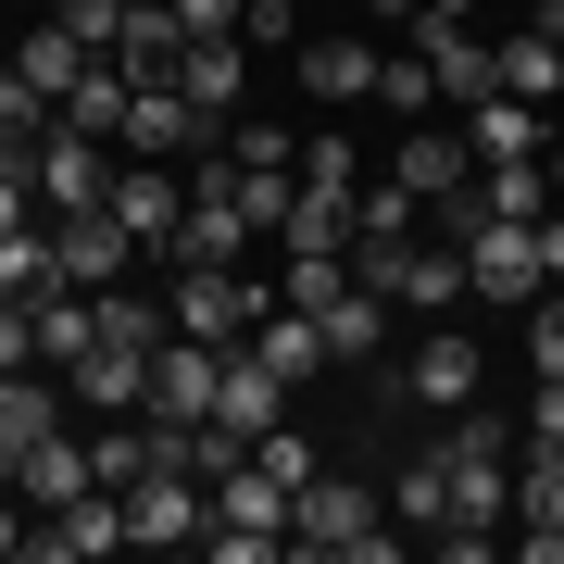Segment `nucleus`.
Masks as SVG:
<instances>
[{
    "instance_id": "nucleus-23",
    "label": "nucleus",
    "mask_w": 564,
    "mask_h": 564,
    "mask_svg": "<svg viewBox=\"0 0 564 564\" xmlns=\"http://www.w3.org/2000/svg\"><path fill=\"white\" fill-rule=\"evenodd\" d=\"M502 88H514V101H540V113L564 101V39H552V25H540V13H527V25H514V39H502Z\"/></svg>"
},
{
    "instance_id": "nucleus-35",
    "label": "nucleus",
    "mask_w": 564,
    "mask_h": 564,
    "mask_svg": "<svg viewBox=\"0 0 564 564\" xmlns=\"http://www.w3.org/2000/svg\"><path fill=\"white\" fill-rule=\"evenodd\" d=\"M163 13H176V25H188V39H202V25H239V13H251V0H163Z\"/></svg>"
},
{
    "instance_id": "nucleus-3",
    "label": "nucleus",
    "mask_w": 564,
    "mask_h": 564,
    "mask_svg": "<svg viewBox=\"0 0 564 564\" xmlns=\"http://www.w3.org/2000/svg\"><path fill=\"white\" fill-rule=\"evenodd\" d=\"M202 527H214V489L188 477V464H151V477L126 489V540L139 552H202Z\"/></svg>"
},
{
    "instance_id": "nucleus-31",
    "label": "nucleus",
    "mask_w": 564,
    "mask_h": 564,
    "mask_svg": "<svg viewBox=\"0 0 564 564\" xmlns=\"http://www.w3.org/2000/svg\"><path fill=\"white\" fill-rule=\"evenodd\" d=\"M527 364H540V377H564V289H540V302H527Z\"/></svg>"
},
{
    "instance_id": "nucleus-4",
    "label": "nucleus",
    "mask_w": 564,
    "mask_h": 564,
    "mask_svg": "<svg viewBox=\"0 0 564 564\" xmlns=\"http://www.w3.org/2000/svg\"><path fill=\"white\" fill-rule=\"evenodd\" d=\"M414 51L440 76V101H464V113L502 88V39H477V13H414Z\"/></svg>"
},
{
    "instance_id": "nucleus-33",
    "label": "nucleus",
    "mask_w": 564,
    "mask_h": 564,
    "mask_svg": "<svg viewBox=\"0 0 564 564\" xmlns=\"http://www.w3.org/2000/svg\"><path fill=\"white\" fill-rule=\"evenodd\" d=\"M302 176H326V188H364V163H351V139H302Z\"/></svg>"
},
{
    "instance_id": "nucleus-8",
    "label": "nucleus",
    "mask_w": 564,
    "mask_h": 564,
    "mask_svg": "<svg viewBox=\"0 0 564 564\" xmlns=\"http://www.w3.org/2000/svg\"><path fill=\"white\" fill-rule=\"evenodd\" d=\"M39 202H51V214L113 202V163H101V139H88V126H63V113H51V139H39Z\"/></svg>"
},
{
    "instance_id": "nucleus-24",
    "label": "nucleus",
    "mask_w": 564,
    "mask_h": 564,
    "mask_svg": "<svg viewBox=\"0 0 564 564\" xmlns=\"http://www.w3.org/2000/svg\"><path fill=\"white\" fill-rule=\"evenodd\" d=\"M389 514H402L414 540H440V527H452V477H440V452H414L402 477H389Z\"/></svg>"
},
{
    "instance_id": "nucleus-6",
    "label": "nucleus",
    "mask_w": 564,
    "mask_h": 564,
    "mask_svg": "<svg viewBox=\"0 0 564 564\" xmlns=\"http://www.w3.org/2000/svg\"><path fill=\"white\" fill-rule=\"evenodd\" d=\"M477 377H489V351L464 339V326H426L414 364H402V402H414V414H464V402H477Z\"/></svg>"
},
{
    "instance_id": "nucleus-1",
    "label": "nucleus",
    "mask_w": 564,
    "mask_h": 564,
    "mask_svg": "<svg viewBox=\"0 0 564 564\" xmlns=\"http://www.w3.org/2000/svg\"><path fill=\"white\" fill-rule=\"evenodd\" d=\"M289 552H326V564H389V552H402V527L377 514V489L314 477L302 502H289Z\"/></svg>"
},
{
    "instance_id": "nucleus-39",
    "label": "nucleus",
    "mask_w": 564,
    "mask_h": 564,
    "mask_svg": "<svg viewBox=\"0 0 564 564\" xmlns=\"http://www.w3.org/2000/svg\"><path fill=\"white\" fill-rule=\"evenodd\" d=\"M552 202H564V139H552Z\"/></svg>"
},
{
    "instance_id": "nucleus-7",
    "label": "nucleus",
    "mask_w": 564,
    "mask_h": 564,
    "mask_svg": "<svg viewBox=\"0 0 564 564\" xmlns=\"http://www.w3.org/2000/svg\"><path fill=\"white\" fill-rule=\"evenodd\" d=\"M389 176H402L426 214L477 202V151H464V126H402V163H389Z\"/></svg>"
},
{
    "instance_id": "nucleus-26",
    "label": "nucleus",
    "mask_w": 564,
    "mask_h": 564,
    "mask_svg": "<svg viewBox=\"0 0 564 564\" xmlns=\"http://www.w3.org/2000/svg\"><path fill=\"white\" fill-rule=\"evenodd\" d=\"M151 464H163V452H151V414H126V426H101V440H88V477H101V489H139Z\"/></svg>"
},
{
    "instance_id": "nucleus-16",
    "label": "nucleus",
    "mask_w": 564,
    "mask_h": 564,
    "mask_svg": "<svg viewBox=\"0 0 564 564\" xmlns=\"http://www.w3.org/2000/svg\"><path fill=\"white\" fill-rule=\"evenodd\" d=\"M389 302H402V314H452V302H464V226H440V239H414V251H402Z\"/></svg>"
},
{
    "instance_id": "nucleus-34",
    "label": "nucleus",
    "mask_w": 564,
    "mask_h": 564,
    "mask_svg": "<svg viewBox=\"0 0 564 564\" xmlns=\"http://www.w3.org/2000/svg\"><path fill=\"white\" fill-rule=\"evenodd\" d=\"M13 364H39V326H25V302H0V377Z\"/></svg>"
},
{
    "instance_id": "nucleus-11",
    "label": "nucleus",
    "mask_w": 564,
    "mask_h": 564,
    "mask_svg": "<svg viewBox=\"0 0 564 564\" xmlns=\"http://www.w3.org/2000/svg\"><path fill=\"white\" fill-rule=\"evenodd\" d=\"M39 564H88V552H126V489H76L63 514H39Z\"/></svg>"
},
{
    "instance_id": "nucleus-30",
    "label": "nucleus",
    "mask_w": 564,
    "mask_h": 564,
    "mask_svg": "<svg viewBox=\"0 0 564 564\" xmlns=\"http://www.w3.org/2000/svg\"><path fill=\"white\" fill-rule=\"evenodd\" d=\"M126 13H139V0H51V25H76L88 51H113V39H126Z\"/></svg>"
},
{
    "instance_id": "nucleus-20",
    "label": "nucleus",
    "mask_w": 564,
    "mask_h": 564,
    "mask_svg": "<svg viewBox=\"0 0 564 564\" xmlns=\"http://www.w3.org/2000/svg\"><path fill=\"white\" fill-rule=\"evenodd\" d=\"M51 426H63L51 364H13V377H0V477H13V452H25V440H51Z\"/></svg>"
},
{
    "instance_id": "nucleus-29",
    "label": "nucleus",
    "mask_w": 564,
    "mask_h": 564,
    "mask_svg": "<svg viewBox=\"0 0 564 564\" xmlns=\"http://www.w3.org/2000/svg\"><path fill=\"white\" fill-rule=\"evenodd\" d=\"M39 139H51V101L13 76V63H0V151H39Z\"/></svg>"
},
{
    "instance_id": "nucleus-10",
    "label": "nucleus",
    "mask_w": 564,
    "mask_h": 564,
    "mask_svg": "<svg viewBox=\"0 0 564 564\" xmlns=\"http://www.w3.org/2000/svg\"><path fill=\"white\" fill-rule=\"evenodd\" d=\"M51 251H63V276H76V289H113L126 263H139V239H126V214H113V202L51 214Z\"/></svg>"
},
{
    "instance_id": "nucleus-36",
    "label": "nucleus",
    "mask_w": 564,
    "mask_h": 564,
    "mask_svg": "<svg viewBox=\"0 0 564 564\" xmlns=\"http://www.w3.org/2000/svg\"><path fill=\"white\" fill-rule=\"evenodd\" d=\"M289 25H302V0H251V13H239V39H289Z\"/></svg>"
},
{
    "instance_id": "nucleus-14",
    "label": "nucleus",
    "mask_w": 564,
    "mask_h": 564,
    "mask_svg": "<svg viewBox=\"0 0 564 564\" xmlns=\"http://www.w3.org/2000/svg\"><path fill=\"white\" fill-rule=\"evenodd\" d=\"M113 214H126V239H139V263H151L163 239H176V214H188V176H176V163H126V176H113Z\"/></svg>"
},
{
    "instance_id": "nucleus-15",
    "label": "nucleus",
    "mask_w": 564,
    "mask_h": 564,
    "mask_svg": "<svg viewBox=\"0 0 564 564\" xmlns=\"http://www.w3.org/2000/svg\"><path fill=\"white\" fill-rule=\"evenodd\" d=\"M351 214H364V188L302 176V188H289V214H276V251H351Z\"/></svg>"
},
{
    "instance_id": "nucleus-22",
    "label": "nucleus",
    "mask_w": 564,
    "mask_h": 564,
    "mask_svg": "<svg viewBox=\"0 0 564 564\" xmlns=\"http://www.w3.org/2000/svg\"><path fill=\"white\" fill-rule=\"evenodd\" d=\"M389 314H402V302H389V289H339V302H326L314 326H326V364H377V339H389Z\"/></svg>"
},
{
    "instance_id": "nucleus-27",
    "label": "nucleus",
    "mask_w": 564,
    "mask_h": 564,
    "mask_svg": "<svg viewBox=\"0 0 564 564\" xmlns=\"http://www.w3.org/2000/svg\"><path fill=\"white\" fill-rule=\"evenodd\" d=\"M251 464H263V477H276V489H289V502H302V489L326 477V464H314V440H302V426H263V440H251Z\"/></svg>"
},
{
    "instance_id": "nucleus-12",
    "label": "nucleus",
    "mask_w": 564,
    "mask_h": 564,
    "mask_svg": "<svg viewBox=\"0 0 564 564\" xmlns=\"http://www.w3.org/2000/svg\"><path fill=\"white\" fill-rule=\"evenodd\" d=\"M0 489H13L25 514H63L76 489H101V477H88V440H63V426H51V440H25V452H13V477H0Z\"/></svg>"
},
{
    "instance_id": "nucleus-32",
    "label": "nucleus",
    "mask_w": 564,
    "mask_h": 564,
    "mask_svg": "<svg viewBox=\"0 0 564 564\" xmlns=\"http://www.w3.org/2000/svg\"><path fill=\"white\" fill-rule=\"evenodd\" d=\"M514 426H527V452H564V377H540V402H527Z\"/></svg>"
},
{
    "instance_id": "nucleus-2",
    "label": "nucleus",
    "mask_w": 564,
    "mask_h": 564,
    "mask_svg": "<svg viewBox=\"0 0 564 564\" xmlns=\"http://www.w3.org/2000/svg\"><path fill=\"white\" fill-rule=\"evenodd\" d=\"M226 351H239V339H188V326H176V339H163L151 351V426H214V389H226Z\"/></svg>"
},
{
    "instance_id": "nucleus-40",
    "label": "nucleus",
    "mask_w": 564,
    "mask_h": 564,
    "mask_svg": "<svg viewBox=\"0 0 564 564\" xmlns=\"http://www.w3.org/2000/svg\"><path fill=\"white\" fill-rule=\"evenodd\" d=\"M426 13H477V0H426Z\"/></svg>"
},
{
    "instance_id": "nucleus-17",
    "label": "nucleus",
    "mask_w": 564,
    "mask_h": 564,
    "mask_svg": "<svg viewBox=\"0 0 564 564\" xmlns=\"http://www.w3.org/2000/svg\"><path fill=\"white\" fill-rule=\"evenodd\" d=\"M88 63H101V51H88L76 39V25H25V39H13V76L25 88H39V101L63 113V101H76V76H88Z\"/></svg>"
},
{
    "instance_id": "nucleus-18",
    "label": "nucleus",
    "mask_w": 564,
    "mask_h": 564,
    "mask_svg": "<svg viewBox=\"0 0 564 564\" xmlns=\"http://www.w3.org/2000/svg\"><path fill=\"white\" fill-rule=\"evenodd\" d=\"M176 88H188L202 113L239 126V25H202V39H176Z\"/></svg>"
},
{
    "instance_id": "nucleus-38",
    "label": "nucleus",
    "mask_w": 564,
    "mask_h": 564,
    "mask_svg": "<svg viewBox=\"0 0 564 564\" xmlns=\"http://www.w3.org/2000/svg\"><path fill=\"white\" fill-rule=\"evenodd\" d=\"M364 13H377V25H414V13H426V0H364Z\"/></svg>"
},
{
    "instance_id": "nucleus-19",
    "label": "nucleus",
    "mask_w": 564,
    "mask_h": 564,
    "mask_svg": "<svg viewBox=\"0 0 564 564\" xmlns=\"http://www.w3.org/2000/svg\"><path fill=\"white\" fill-rule=\"evenodd\" d=\"M63 389H76L88 414H139V402H151V351H126V339H88V364H76Z\"/></svg>"
},
{
    "instance_id": "nucleus-21",
    "label": "nucleus",
    "mask_w": 564,
    "mask_h": 564,
    "mask_svg": "<svg viewBox=\"0 0 564 564\" xmlns=\"http://www.w3.org/2000/svg\"><path fill=\"white\" fill-rule=\"evenodd\" d=\"M377 39H302V88L314 101H377Z\"/></svg>"
},
{
    "instance_id": "nucleus-25",
    "label": "nucleus",
    "mask_w": 564,
    "mask_h": 564,
    "mask_svg": "<svg viewBox=\"0 0 564 564\" xmlns=\"http://www.w3.org/2000/svg\"><path fill=\"white\" fill-rule=\"evenodd\" d=\"M39 289H63V251H51V226H13L0 239V302H39Z\"/></svg>"
},
{
    "instance_id": "nucleus-28",
    "label": "nucleus",
    "mask_w": 564,
    "mask_h": 564,
    "mask_svg": "<svg viewBox=\"0 0 564 564\" xmlns=\"http://www.w3.org/2000/svg\"><path fill=\"white\" fill-rule=\"evenodd\" d=\"M377 101H389V113H414V126L440 113V76H426V51H389V63H377Z\"/></svg>"
},
{
    "instance_id": "nucleus-37",
    "label": "nucleus",
    "mask_w": 564,
    "mask_h": 564,
    "mask_svg": "<svg viewBox=\"0 0 564 564\" xmlns=\"http://www.w3.org/2000/svg\"><path fill=\"white\" fill-rule=\"evenodd\" d=\"M527 239H540V276H552V289H564V202H552V214H540V226H527Z\"/></svg>"
},
{
    "instance_id": "nucleus-9",
    "label": "nucleus",
    "mask_w": 564,
    "mask_h": 564,
    "mask_svg": "<svg viewBox=\"0 0 564 564\" xmlns=\"http://www.w3.org/2000/svg\"><path fill=\"white\" fill-rule=\"evenodd\" d=\"M214 426H226V440H239V452L263 440V426H289V377H276V364H263L251 339L226 351V389H214Z\"/></svg>"
},
{
    "instance_id": "nucleus-13",
    "label": "nucleus",
    "mask_w": 564,
    "mask_h": 564,
    "mask_svg": "<svg viewBox=\"0 0 564 564\" xmlns=\"http://www.w3.org/2000/svg\"><path fill=\"white\" fill-rule=\"evenodd\" d=\"M552 139H564V113L514 101V88H489V101L464 113V151H477V163H527V151H552Z\"/></svg>"
},
{
    "instance_id": "nucleus-5",
    "label": "nucleus",
    "mask_w": 564,
    "mask_h": 564,
    "mask_svg": "<svg viewBox=\"0 0 564 564\" xmlns=\"http://www.w3.org/2000/svg\"><path fill=\"white\" fill-rule=\"evenodd\" d=\"M214 139H226V113H202L176 76H151L139 101H126V151H151V163H202Z\"/></svg>"
}]
</instances>
